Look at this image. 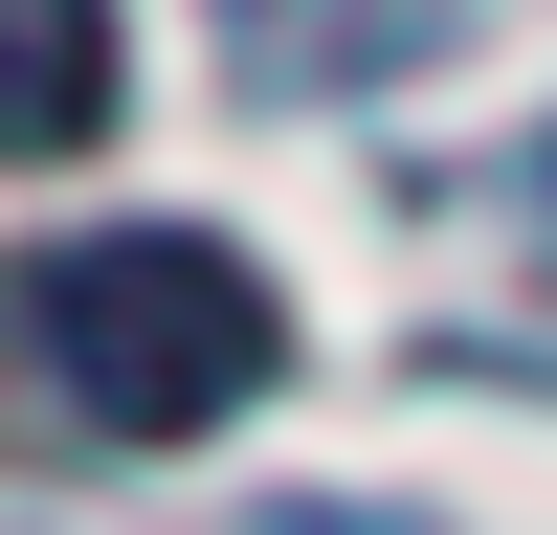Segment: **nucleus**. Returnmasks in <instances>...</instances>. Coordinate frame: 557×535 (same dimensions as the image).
<instances>
[{"label": "nucleus", "instance_id": "1", "mask_svg": "<svg viewBox=\"0 0 557 535\" xmlns=\"http://www.w3.org/2000/svg\"><path fill=\"white\" fill-rule=\"evenodd\" d=\"M23 312H45V380H67L112 446H201V424H246V401L290 380V290H268L223 223H112V246H45Z\"/></svg>", "mask_w": 557, "mask_h": 535}, {"label": "nucleus", "instance_id": "2", "mask_svg": "<svg viewBox=\"0 0 557 535\" xmlns=\"http://www.w3.org/2000/svg\"><path fill=\"white\" fill-rule=\"evenodd\" d=\"M112 0H0V157H89L112 134Z\"/></svg>", "mask_w": 557, "mask_h": 535}]
</instances>
